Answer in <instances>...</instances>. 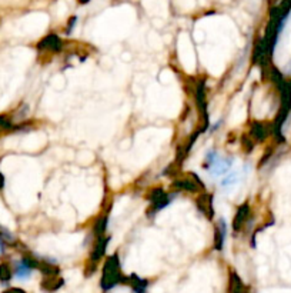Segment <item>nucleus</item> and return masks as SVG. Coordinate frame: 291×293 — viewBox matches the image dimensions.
<instances>
[{"label":"nucleus","instance_id":"nucleus-2","mask_svg":"<svg viewBox=\"0 0 291 293\" xmlns=\"http://www.w3.org/2000/svg\"><path fill=\"white\" fill-rule=\"evenodd\" d=\"M10 126H12V122L9 120L8 117L0 116V132H2V130H6V129H9Z\"/></svg>","mask_w":291,"mask_h":293},{"label":"nucleus","instance_id":"nucleus-3","mask_svg":"<svg viewBox=\"0 0 291 293\" xmlns=\"http://www.w3.org/2000/svg\"><path fill=\"white\" fill-rule=\"evenodd\" d=\"M3 186H5V176L0 173V189H2Z\"/></svg>","mask_w":291,"mask_h":293},{"label":"nucleus","instance_id":"nucleus-1","mask_svg":"<svg viewBox=\"0 0 291 293\" xmlns=\"http://www.w3.org/2000/svg\"><path fill=\"white\" fill-rule=\"evenodd\" d=\"M12 276V273H10V269L6 263H2L0 265V280L2 282H8L9 279Z\"/></svg>","mask_w":291,"mask_h":293}]
</instances>
